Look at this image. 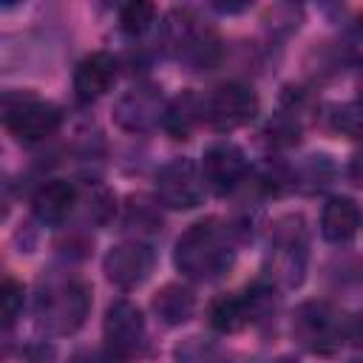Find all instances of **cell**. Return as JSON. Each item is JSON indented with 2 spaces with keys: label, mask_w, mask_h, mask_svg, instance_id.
Returning a JSON list of instances; mask_svg holds the SVG:
<instances>
[{
  "label": "cell",
  "mask_w": 363,
  "mask_h": 363,
  "mask_svg": "<svg viewBox=\"0 0 363 363\" xmlns=\"http://www.w3.org/2000/svg\"><path fill=\"white\" fill-rule=\"evenodd\" d=\"M173 261H176V269L190 281L221 278L235 261V250L227 235V227H218L216 218L190 224L176 241Z\"/></svg>",
  "instance_id": "6da1fadb"
},
{
  "label": "cell",
  "mask_w": 363,
  "mask_h": 363,
  "mask_svg": "<svg viewBox=\"0 0 363 363\" xmlns=\"http://www.w3.org/2000/svg\"><path fill=\"white\" fill-rule=\"evenodd\" d=\"M91 309V292L77 278H54L37 295V318L54 335L77 332Z\"/></svg>",
  "instance_id": "7a4b0ae2"
},
{
  "label": "cell",
  "mask_w": 363,
  "mask_h": 363,
  "mask_svg": "<svg viewBox=\"0 0 363 363\" xmlns=\"http://www.w3.org/2000/svg\"><path fill=\"white\" fill-rule=\"evenodd\" d=\"M62 122V111L54 102L37 99L31 94H6L3 96V125L11 136L23 142H37L51 136Z\"/></svg>",
  "instance_id": "3957f363"
},
{
  "label": "cell",
  "mask_w": 363,
  "mask_h": 363,
  "mask_svg": "<svg viewBox=\"0 0 363 363\" xmlns=\"http://www.w3.org/2000/svg\"><path fill=\"white\" fill-rule=\"evenodd\" d=\"M292 335L309 352H335L346 337V323L340 312L326 301H309L295 309Z\"/></svg>",
  "instance_id": "277c9868"
},
{
  "label": "cell",
  "mask_w": 363,
  "mask_h": 363,
  "mask_svg": "<svg viewBox=\"0 0 363 363\" xmlns=\"http://www.w3.org/2000/svg\"><path fill=\"white\" fill-rule=\"evenodd\" d=\"M207 182L201 176V167L190 159H173L156 173V196L164 207L173 210H190L204 201Z\"/></svg>",
  "instance_id": "5b68a950"
},
{
  "label": "cell",
  "mask_w": 363,
  "mask_h": 363,
  "mask_svg": "<svg viewBox=\"0 0 363 363\" xmlns=\"http://www.w3.org/2000/svg\"><path fill=\"white\" fill-rule=\"evenodd\" d=\"M164 40L193 65H207L216 54V34L187 9H176L164 20Z\"/></svg>",
  "instance_id": "8992f818"
},
{
  "label": "cell",
  "mask_w": 363,
  "mask_h": 363,
  "mask_svg": "<svg viewBox=\"0 0 363 363\" xmlns=\"http://www.w3.org/2000/svg\"><path fill=\"white\" fill-rule=\"evenodd\" d=\"M105 346H108V357L111 360H128L139 352L142 340H145V318L142 309L136 303H130L128 298H119L108 306L105 312Z\"/></svg>",
  "instance_id": "52a82bcc"
},
{
  "label": "cell",
  "mask_w": 363,
  "mask_h": 363,
  "mask_svg": "<svg viewBox=\"0 0 363 363\" xmlns=\"http://www.w3.org/2000/svg\"><path fill=\"white\" fill-rule=\"evenodd\" d=\"M258 113V96L241 82H227L204 99V119L216 130H235Z\"/></svg>",
  "instance_id": "ba28073f"
},
{
  "label": "cell",
  "mask_w": 363,
  "mask_h": 363,
  "mask_svg": "<svg viewBox=\"0 0 363 363\" xmlns=\"http://www.w3.org/2000/svg\"><path fill=\"white\" fill-rule=\"evenodd\" d=\"M102 269L108 281L119 289H136L142 286L153 272V250L142 241H122L108 250Z\"/></svg>",
  "instance_id": "9c48e42d"
},
{
  "label": "cell",
  "mask_w": 363,
  "mask_h": 363,
  "mask_svg": "<svg viewBox=\"0 0 363 363\" xmlns=\"http://www.w3.org/2000/svg\"><path fill=\"white\" fill-rule=\"evenodd\" d=\"M164 111L167 108L162 94L150 85H142L119 96V102L113 105V119L128 133H145L164 119Z\"/></svg>",
  "instance_id": "30bf717a"
},
{
  "label": "cell",
  "mask_w": 363,
  "mask_h": 363,
  "mask_svg": "<svg viewBox=\"0 0 363 363\" xmlns=\"http://www.w3.org/2000/svg\"><path fill=\"white\" fill-rule=\"evenodd\" d=\"M201 176L207 182L210 190L216 193H230L241 184V179L247 176V156L238 145L233 142H216L204 150V162H201Z\"/></svg>",
  "instance_id": "8fae6325"
},
{
  "label": "cell",
  "mask_w": 363,
  "mask_h": 363,
  "mask_svg": "<svg viewBox=\"0 0 363 363\" xmlns=\"http://www.w3.org/2000/svg\"><path fill=\"white\" fill-rule=\"evenodd\" d=\"M303 264H306V250H303L301 227L298 230H278L275 244H272V255H269V275L284 286H295L303 278Z\"/></svg>",
  "instance_id": "7c38bea8"
},
{
  "label": "cell",
  "mask_w": 363,
  "mask_h": 363,
  "mask_svg": "<svg viewBox=\"0 0 363 363\" xmlns=\"http://www.w3.org/2000/svg\"><path fill=\"white\" fill-rule=\"evenodd\" d=\"M113 79H116V60L108 51H94L77 65L74 91L82 102H94V99H99L102 94L111 91Z\"/></svg>",
  "instance_id": "4fadbf2b"
},
{
  "label": "cell",
  "mask_w": 363,
  "mask_h": 363,
  "mask_svg": "<svg viewBox=\"0 0 363 363\" xmlns=\"http://www.w3.org/2000/svg\"><path fill=\"white\" fill-rule=\"evenodd\" d=\"M363 227V210L349 196H332L320 213V235L332 244L352 241Z\"/></svg>",
  "instance_id": "5bb4252c"
},
{
  "label": "cell",
  "mask_w": 363,
  "mask_h": 363,
  "mask_svg": "<svg viewBox=\"0 0 363 363\" xmlns=\"http://www.w3.org/2000/svg\"><path fill=\"white\" fill-rule=\"evenodd\" d=\"M74 201H77L74 184L65 179H51L43 187H37V193L31 199V210H34V218L40 224L57 227L68 218V213L74 210Z\"/></svg>",
  "instance_id": "9a60e30c"
},
{
  "label": "cell",
  "mask_w": 363,
  "mask_h": 363,
  "mask_svg": "<svg viewBox=\"0 0 363 363\" xmlns=\"http://www.w3.org/2000/svg\"><path fill=\"white\" fill-rule=\"evenodd\" d=\"M252 306H250V298L247 292L244 295H221L210 303L207 309V320L216 332L221 335H230V332H238L244 329L250 320H252Z\"/></svg>",
  "instance_id": "2e32d148"
},
{
  "label": "cell",
  "mask_w": 363,
  "mask_h": 363,
  "mask_svg": "<svg viewBox=\"0 0 363 363\" xmlns=\"http://www.w3.org/2000/svg\"><path fill=\"white\" fill-rule=\"evenodd\" d=\"M153 309H156V315H159L167 326H176V323H184V320L193 315L196 298H193V292H190L187 286H182V284H167V286H162V292L153 298Z\"/></svg>",
  "instance_id": "e0dca14e"
},
{
  "label": "cell",
  "mask_w": 363,
  "mask_h": 363,
  "mask_svg": "<svg viewBox=\"0 0 363 363\" xmlns=\"http://www.w3.org/2000/svg\"><path fill=\"white\" fill-rule=\"evenodd\" d=\"M199 116H204V105H199V99H196L193 94H182V96H176V99L167 105L162 125H164L176 139H187V133L193 130V125L199 122Z\"/></svg>",
  "instance_id": "ac0fdd59"
},
{
  "label": "cell",
  "mask_w": 363,
  "mask_h": 363,
  "mask_svg": "<svg viewBox=\"0 0 363 363\" xmlns=\"http://www.w3.org/2000/svg\"><path fill=\"white\" fill-rule=\"evenodd\" d=\"M156 17V6L145 0H130L119 9V26L128 34H145Z\"/></svg>",
  "instance_id": "d6986e66"
},
{
  "label": "cell",
  "mask_w": 363,
  "mask_h": 363,
  "mask_svg": "<svg viewBox=\"0 0 363 363\" xmlns=\"http://www.w3.org/2000/svg\"><path fill=\"white\" fill-rule=\"evenodd\" d=\"M125 224H128V227H139V233H156V230H162V218H159L156 207L147 204L142 196H139V199H130Z\"/></svg>",
  "instance_id": "ffe728a7"
},
{
  "label": "cell",
  "mask_w": 363,
  "mask_h": 363,
  "mask_svg": "<svg viewBox=\"0 0 363 363\" xmlns=\"http://www.w3.org/2000/svg\"><path fill=\"white\" fill-rule=\"evenodd\" d=\"M23 312V286L14 278H6L0 286V315H3V326L9 329Z\"/></svg>",
  "instance_id": "44dd1931"
},
{
  "label": "cell",
  "mask_w": 363,
  "mask_h": 363,
  "mask_svg": "<svg viewBox=\"0 0 363 363\" xmlns=\"http://www.w3.org/2000/svg\"><path fill=\"white\" fill-rule=\"evenodd\" d=\"M332 125H335V130H340V133L349 136V139H363V108H360L357 102H354V105L335 108Z\"/></svg>",
  "instance_id": "7402d4cb"
},
{
  "label": "cell",
  "mask_w": 363,
  "mask_h": 363,
  "mask_svg": "<svg viewBox=\"0 0 363 363\" xmlns=\"http://www.w3.org/2000/svg\"><path fill=\"white\" fill-rule=\"evenodd\" d=\"M329 176H332V162H329V156H309L306 164L301 167V182H312V184H309V193L326 187V184H329Z\"/></svg>",
  "instance_id": "603a6c76"
},
{
  "label": "cell",
  "mask_w": 363,
  "mask_h": 363,
  "mask_svg": "<svg viewBox=\"0 0 363 363\" xmlns=\"http://www.w3.org/2000/svg\"><path fill=\"white\" fill-rule=\"evenodd\" d=\"M269 142L275 145H292L298 142V122H292L289 116H278L275 122H269Z\"/></svg>",
  "instance_id": "cb8c5ba5"
},
{
  "label": "cell",
  "mask_w": 363,
  "mask_h": 363,
  "mask_svg": "<svg viewBox=\"0 0 363 363\" xmlns=\"http://www.w3.org/2000/svg\"><path fill=\"white\" fill-rule=\"evenodd\" d=\"M346 51H349V57H352V60L363 62V17L352 26V31H349V43H346Z\"/></svg>",
  "instance_id": "d4e9b609"
},
{
  "label": "cell",
  "mask_w": 363,
  "mask_h": 363,
  "mask_svg": "<svg viewBox=\"0 0 363 363\" xmlns=\"http://www.w3.org/2000/svg\"><path fill=\"white\" fill-rule=\"evenodd\" d=\"M346 337H349L354 346H363V312L354 315V318L349 320V326H346Z\"/></svg>",
  "instance_id": "484cf974"
},
{
  "label": "cell",
  "mask_w": 363,
  "mask_h": 363,
  "mask_svg": "<svg viewBox=\"0 0 363 363\" xmlns=\"http://www.w3.org/2000/svg\"><path fill=\"white\" fill-rule=\"evenodd\" d=\"M349 176H352V182H354V184H363V150H360V153H354L352 167H349Z\"/></svg>",
  "instance_id": "4316f807"
},
{
  "label": "cell",
  "mask_w": 363,
  "mask_h": 363,
  "mask_svg": "<svg viewBox=\"0 0 363 363\" xmlns=\"http://www.w3.org/2000/svg\"><path fill=\"white\" fill-rule=\"evenodd\" d=\"M71 363H94V357H91V354H77Z\"/></svg>",
  "instance_id": "83f0119b"
},
{
  "label": "cell",
  "mask_w": 363,
  "mask_h": 363,
  "mask_svg": "<svg viewBox=\"0 0 363 363\" xmlns=\"http://www.w3.org/2000/svg\"><path fill=\"white\" fill-rule=\"evenodd\" d=\"M357 105L363 108V82H360V94H357Z\"/></svg>",
  "instance_id": "f1b7e54d"
},
{
  "label": "cell",
  "mask_w": 363,
  "mask_h": 363,
  "mask_svg": "<svg viewBox=\"0 0 363 363\" xmlns=\"http://www.w3.org/2000/svg\"><path fill=\"white\" fill-rule=\"evenodd\" d=\"M275 363H295V360H289V357H281V360H275Z\"/></svg>",
  "instance_id": "f546056e"
},
{
  "label": "cell",
  "mask_w": 363,
  "mask_h": 363,
  "mask_svg": "<svg viewBox=\"0 0 363 363\" xmlns=\"http://www.w3.org/2000/svg\"><path fill=\"white\" fill-rule=\"evenodd\" d=\"M349 363H363V360H349Z\"/></svg>",
  "instance_id": "4dcf8cb0"
}]
</instances>
